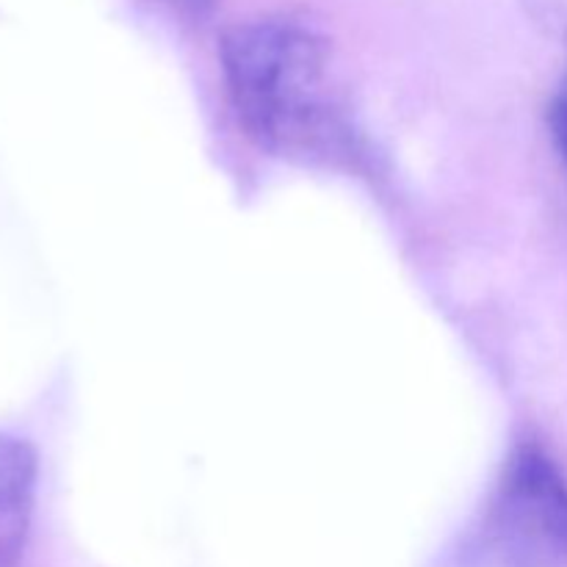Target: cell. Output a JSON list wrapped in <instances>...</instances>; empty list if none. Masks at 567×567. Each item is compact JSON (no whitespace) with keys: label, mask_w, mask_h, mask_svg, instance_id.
Listing matches in <instances>:
<instances>
[{"label":"cell","mask_w":567,"mask_h":567,"mask_svg":"<svg viewBox=\"0 0 567 567\" xmlns=\"http://www.w3.org/2000/svg\"><path fill=\"white\" fill-rule=\"evenodd\" d=\"M221 70L238 120L260 147L299 161L354 153L319 31L286 17L238 25L221 42Z\"/></svg>","instance_id":"cell-1"},{"label":"cell","mask_w":567,"mask_h":567,"mask_svg":"<svg viewBox=\"0 0 567 567\" xmlns=\"http://www.w3.org/2000/svg\"><path fill=\"white\" fill-rule=\"evenodd\" d=\"M443 567H567V480L540 446L515 449Z\"/></svg>","instance_id":"cell-2"},{"label":"cell","mask_w":567,"mask_h":567,"mask_svg":"<svg viewBox=\"0 0 567 567\" xmlns=\"http://www.w3.org/2000/svg\"><path fill=\"white\" fill-rule=\"evenodd\" d=\"M37 482L39 460L31 443L0 430V567H14L25 551Z\"/></svg>","instance_id":"cell-3"},{"label":"cell","mask_w":567,"mask_h":567,"mask_svg":"<svg viewBox=\"0 0 567 567\" xmlns=\"http://www.w3.org/2000/svg\"><path fill=\"white\" fill-rule=\"evenodd\" d=\"M548 127H551V138L557 144V153L567 169V70L557 94H554L551 105H548Z\"/></svg>","instance_id":"cell-4"},{"label":"cell","mask_w":567,"mask_h":567,"mask_svg":"<svg viewBox=\"0 0 567 567\" xmlns=\"http://www.w3.org/2000/svg\"><path fill=\"white\" fill-rule=\"evenodd\" d=\"M172 6H177L181 11H186V14L192 17H205L214 11L216 0H169Z\"/></svg>","instance_id":"cell-5"}]
</instances>
